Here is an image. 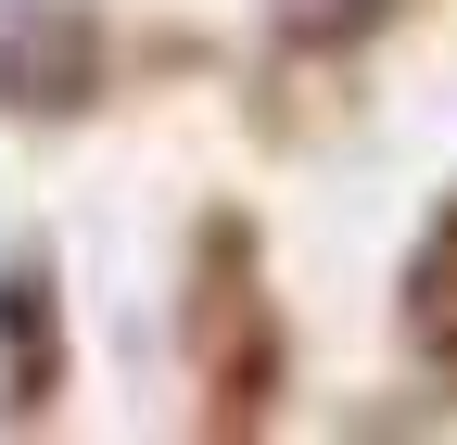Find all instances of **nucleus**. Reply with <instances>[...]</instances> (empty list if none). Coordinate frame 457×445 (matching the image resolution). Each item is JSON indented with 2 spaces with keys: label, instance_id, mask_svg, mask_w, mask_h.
Masks as SVG:
<instances>
[{
  "label": "nucleus",
  "instance_id": "1",
  "mask_svg": "<svg viewBox=\"0 0 457 445\" xmlns=\"http://www.w3.org/2000/svg\"><path fill=\"white\" fill-rule=\"evenodd\" d=\"M191 344H204V395H216V432H254V420H267V395H279V306L254 293V230H242V216H216V230H204Z\"/></svg>",
  "mask_w": 457,
  "mask_h": 445
},
{
  "label": "nucleus",
  "instance_id": "2",
  "mask_svg": "<svg viewBox=\"0 0 457 445\" xmlns=\"http://www.w3.org/2000/svg\"><path fill=\"white\" fill-rule=\"evenodd\" d=\"M114 77V38L89 0H26L13 26H0V115H26V128H64L89 115Z\"/></svg>",
  "mask_w": 457,
  "mask_h": 445
},
{
  "label": "nucleus",
  "instance_id": "3",
  "mask_svg": "<svg viewBox=\"0 0 457 445\" xmlns=\"http://www.w3.org/2000/svg\"><path fill=\"white\" fill-rule=\"evenodd\" d=\"M51 395H64V318H51V267L13 255V267H0V407H13V420H51Z\"/></svg>",
  "mask_w": 457,
  "mask_h": 445
},
{
  "label": "nucleus",
  "instance_id": "4",
  "mask_svg": "<svg viewBox=\"0 0 457 445\" xmlns=\"http://www.w3.org/2000/svg\"><path fill=\"white\" fill-rule=\"evenodd\" d=\"M407 344H420V369L457 395V204L420 230V255H407Z\"/></svg>",
  "mask_w": 457,
  "mask_h": 445
},
{
  "label": "nucleus",
  "instance_id": "5",
  "mask_svg": "<svg viewBox=\"0 0 457 445\" xmlns=\"http://www.w3.org/2000/svg\"><path fill=\"white\" fill-rule=\"evenodd\" d=\"M394 0H279V38L293 51H330V38H369Z\"/></svg>",
  "mask_w": 457,
  "mask_h": 445
}]
</instances>
